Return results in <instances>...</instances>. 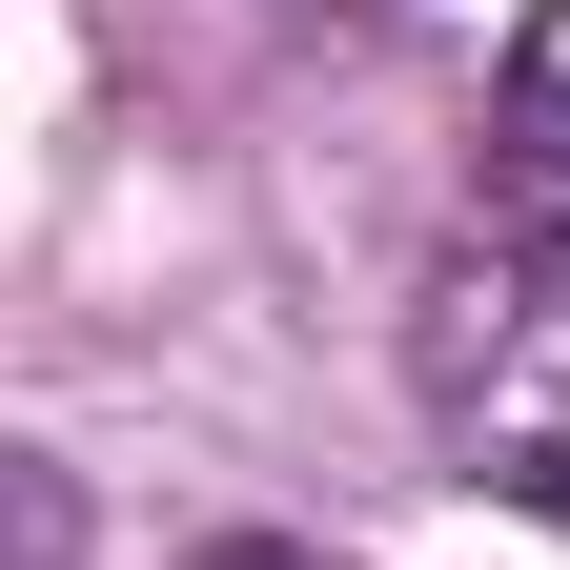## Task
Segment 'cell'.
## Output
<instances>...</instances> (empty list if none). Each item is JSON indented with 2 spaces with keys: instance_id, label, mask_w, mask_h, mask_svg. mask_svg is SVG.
Wrapping results in <instances>:
<instances>
[{
  "instance_id": "6da1fadb",
  "label": "cell",
  "mask_w": 570,
  "mask_h": 570,
  "mask_svg": "<svg viewBox=\"0 0 570 570\" xmlns=\"http://www.w3.org/2000/svg\"><path fill=\"white\" fill-rule=\"evenodd\" d=\"M428 407H449V449L510 489V510L570 530V245L449 265V306H428Z\"/></svg>"
},
{
  "instance_id": "7a4b0ae2",
  "label": "cell",
  "mask_w": 570,
  "mask_h": 570,
  "mask_svg": "<svg viewBox=\"0 0 570 570\" xmlns=\"http://www.w3.org/2000/svg\"><path fill=\"white\" fill-rule=\"evenodd\" d=\"M510 204L570 245V0H530V41H510Z\"/></svg>"
},
{
  "instance_id": "3957f363",
  "label": "cell",
  "mask_w": 570,
  "mask_h": 570,
  "mask_svg": "<svg viewBox=\"0 0 570 570\" xmlns=\"http://www.w3.org/2000/svg\"><path fill=\"white\" fill-rule=\"evenodd\" d=\"M204 570H326V550H265V530H245V550H204Z\"/></svg>"
}]
</instances>
